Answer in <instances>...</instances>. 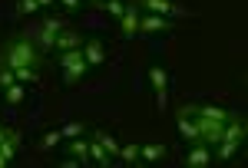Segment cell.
I'll list each match as a JSON object with an SVG mask.
<instances>
[{
	"label": "cell",
	"instance_id": "obj_1",
	"mask_svg": "<svg viewBox=\"0 0 248 168\" xmlns=\"http://www.w3.org/2000/svg\"><path fill=\"white\" fill-rule=\"evenodd\" d=\"M0 66H10V70L30 66V70H40L43 66V53H37L27 37H10L0 46Z\"/></svg>",
	"mask_w": 248,
	"mask_h": 168
},
{
	"label": "cell",
	"instance_id": "obj_2",
	"mask_svg": "<svg viewBox=\"0 0 248 168\" xmlns=\"http://www.w3.org/2000/svg\"><path fill=\"white\" fill-rule=\"evenodd\" d=\"M60 70H63V83H66V86H77L79 79H83V76H86V70H90V66H86V59H83V50H63V53H60Z\"/></svg>",
	"mask_w": 248,
	"mask_h": 168
},
{
	"label": "cell",
	"instance_id": "obj_3",
	"mask_svg": "<svg viewBox=\"0 0 248 168\" xmlns=\"http://www.w3.org/2000/svg\"><path fill=\"white\" fill-rule=\"evenodd\" d=\"M139 10H146V14H159V17H189V10H182V7H175L172 0H133Z\"/></svg>",
	"mask_w": 248,
	"mask_h": 168
},
{
	"label": "cell",
	"instance_id": "obj_4",
	"mask_svg": "<svg viewBox=\"0 0 248 168\" xmlns=\"http://www.w3.org/2000/svg\"><path fill=\"white\" fill-rule=\"evenodd\" d=\"M63 27H66L63 17H46L43 20V30H40V53H50V50H53V40L60 37Z\"/></svg>",
	"mask_w": 248,
	"mask_h": 168
},
{
	"label": "cell",
	"instance_id": "obj_5",
	"mask_svg": "<svg viewBox=\"0 0 248 168\" xmlns=\"http://www.w3.org/2000/svg\"><path fill=\"white\" fill-rule=\"evenodd\" d=\"M215 158H212V145H205V142H192V152L186 155V165L189 168H205L212 165Z\"/></svg>",
	"mask_w": 248,
	"mask_h": 168
},
{
	"label": "cell",
	"instance_id": "obj_6",
	"mask_svg": "<svg viewBox=\"0 0 248 168\" xmlns=\"http://www.w3.org/2000/svg\"><path fill=\"white\" fill-rule=\"evenodd\" d=\"M139 33H169V17L139 14Z\"/></svg>",
	"mask_w": 248,
	"mask_h": 168
},
{
	"label": "cell",
	"instance_id": "obj_7",
	"mask_svg": "<svg viewBox=\"0 0 248 168\" xmlns=\"http://www.w3.org/2000/svg\"><path fill=\"white\" fill-rule=\"evenodd\" d=\"M119 33H123V37L139 33V7H136V3H126V10H123V17H119Z\"/></svg>",
	"mask_w": 248,
	"mask_h": 168
},
{
	"label": "cell",
	"instance_id": "obj_8",
	"mask_svg": "<svg viewBox=\"0 0 248 168\" xmlns=\"http://www.w3.org/2000/svg\"><path fill=\"white\" fill-rule=\"evenodd\" d=\"M79 50H83V59H86V66H103V63H106V50H103V43H99L96 37H93V40H86Z\"/></svg>",
	"mask_w": 248,
	"mask_h": 168
},
{
	"label": "cell",
	"instance_id": "obj_9",
	"mask_svg": "<svg viewBox=\"0 0 248 168\" xmlns=\"http://www.w3.org/2000/svg\"><path fill=\"white\" fill-rule=\"evenodd\" d=\"M149 83H153V89H155V102H159V109H162V106H166V86H169L166 70L153 66V70H149Z\"/></svg>",
	"mask_w": 248,
	"mask_h": 168
},
{
	"label": "cell",
	"instance_id": "obj_10",
	"mask_svg": "<svg viewBox=\"0 0 248 168\" xmlns=\"http://www.w3.org/2000/svg\"><path fill=\"white\" fill-rule=\"evenodd\" d=\"M77 46H83V40H79V33L70 30V27H63L60 37L53 40V50H57V53H63V50H77Z\"/></svg>",
	"mask_w": 248,
	"mask_h": 168
},
{
	"label": "cell",
	"instance_id": "obj_11",
	"mask_svg": "<svg viewBox=\"0 0 248 168\" xmlns=\"http://www.w3.org/2000/svg\"><path fill=\"white\" fill-rule=\"evenodd\" d=\"M238 149H242V142H218L215 152H212V158H215V162H232V158L238 155Z\"/></svg>",
	"mask_w": 248,
	"mask_h": 168
},
{
	"label": "cell",
	"instance_id": "obj_12",
	"mask_svg": "<svg viewBox=\"0 0 248 168\" xmlns=\"http://www.w3.org/2000/svg\"><path fill=\"white\" fill-rule=\"evenodd\" d=\"M179 119V135L186 142H199V129H195V119L192 115H175Z\"/></svg>",
	"mask_w": 248,
	"mask_h": 168
},
{
	"label": "cell",
	"instance_id": "obj_13",
	"mask_svg": "<svg viewBox=\"0 0 248 168\" xmlns=\"http://www.w3.org/2000/svg\"><path fill=\"white\" fill-rule=\"evenodd\" d=\"M90 162H96V165H109V155H106L103 142L96 139L93 132H90Z\"/></svg>",
	"mask_w": 248,
	"mask_h": 168
},
{
	"label": "cell",
	"instance_id": "obj_14",
	"mask_svg": "<svg viewBox=\"0 0 248 168\" xmlns=\"http://www.w3.org/2000/svg\"><path fill=\"white\" fill-rule=\"evenodd\" d=\"M162 155H166V145H155V142L139 145V162H159Z\"/></svg>",
	"mask_w": 248,
	"mask_h": 168
},
{
	"label": "cell",
	"instance_id": "obj_15",
	"mask_svg": "<svg viewBox=\"0 0 248 168\" xmlns=\"http://www.w3.org/2000/svg\"><path fill=\"white\" fill-rule=\"evenodd\" d=\"M70 152L79 158V165L83 162H90V142L83 139V135H77V139H70Z\"/></svg>",
	"mask_w": 248,
	"mask_h": 168
},
{
	"label": "cell",
	"instance_id": "obj_16",
	"mask_svg": "<svg viewBox=\"0 0 248 168\" xmlns=\"http://www.w3.org/2000/svg\"><path fill=\"white\" fill-rule=\"evenodd\" d=\"M96 139H99V142H103V149H106V155H119V142H116L113 135H109V132H93Z\"/></svg>",
	"mask_w": 248,
	"mask_h": 168
},
{
	"label": "cell",
	"instance_id": "obj_17",
	"mask_svg": "<svg viewBox=\"0 0 248 168\" xmlns=\"http://www.w3.org/2000/svg\"><path fill=\"white\" fill-rule=\"evenodd\" d=\"M3 93H7V102H23V96H27V86H23V83H14V86H7Z\"/></svg>",
	"mask_w": 248,
	"mask_h": 168
},
{
	"label": "cell",
	"instance_id": "obj_18",
	"mask_svg": "<svg viewBox=\"0 0 248 168\" xmlns=\"http://www.w3.org/2000/svg\"><path fill=\"white\" fill-rule=\"evenodd\" d=\"M119 158L126 165H136L139 162V145H119Z\"/></svg>",
	"mask_w": 248,
	"mask_h": 168
},
{
	"label": "cell",
	"instance_id": "obj_19",
	"mask_svg": "<svg viewBox=\"0 0 248 168\" xmlns=\"http://www.w3.org/2000/svg\"><path fill=\"white\" fill-rule=\"evenodd\" d=\"M86 126H83V122H70V126H63V129H60V135H63V139H77V135H86Z\"/></svg>",
	"mask_w": 248,
	"mask_h": 168
},
{
	"label": "cell",
	"instance_id": "obj_20",
	"mask_svg": "<svg viewBox=\"0 0 248 168\" xmlns=\"http://www.w3.org/2000/svg\"><path fill=\"white\" fill-rule=\"evenodd\" d=\"M14 83H17V76H14V70H10V66H0V89L14 86Z\"/></svg>",
	"mask_w": 248,
	"mask_h": 168
},
{
	"label": "cell",
	"instance_id": "obj_21",
	"mask_svg": "<svg viewBox=\"0 0 248 168\" xmlns=\"http://www.w3.org/2000/svg\"><path fill=\"white\" fill-rule=\"evenodd\" d=\"M99 7H106L113 17H123V10H126V3H123V0H103Z\"/></svg>",
	"mask_w": 248,
	"mask_h": 168
},
{
	"label": "cell",
	"instance_id": "obj_22",
	"mask_svg": "<svg viewBox=\"0 0 248 168\" xmlns=\"http://www.w3.org/2000/svg\"><path fill=\"white\" fill-rule=\"evenodd\" d=\"M33 10H40L37 0H20V3H17V14H23V17H30Z\"/></svg>",
	"mask_w": 248,
	"mask_h": 168
},
{
	"label": "cell",
	"instance_id": "obj_23",
	"mask_svg": "<svg viewBox=\"0 0 248 168\" xmlns=\"http://www.w3.org/2000/svg\"><path fill=\"white\" fill-rule=\"evenodd\" d=\"M60 139H63V135H60V132H46V135H43V142H40V145H43V149H53V145H60Z\"/></svg>",
	"mask_w": 248,
	"mask_h": 168
},
{
	"label": "cell",
	"instance_id": "obj_24",
	"mask_svg": "<svg viewBox=\"0 0 248 168\" xmlns=\"http://www.w3.org/2000/svg\"><path fill=\"white\" fill-rule=\"evenodd\" d=\"M60 3H63L66 10H79V7H83V0H60Z\"/></svg>",
	"mask_w": 248,
	"mask_h": 168
},
{
	"label": "cell",
	"instance_id": "obj_25",
	"mask_svg": "<svg viewBox=\"0 0 248 168\" xmlns=\"http://www.w3.org/2000/svg\"><path fill=\"white\" fill-rule=\"evenodd\" d=\"M10 132H14V129H7V126H0V142H7V139H10Z\"/></svg>",
	"mask_w": 248,
	"mask_h": 168
},
{
	"label": "cell",
	"instance_id": "obj_26",
	"mask_svg": "<svg viewBox=\"0 0 248 168\" xmlns=\"http://www.w3.org/2000/svg\"><path fill=\"white\" fill-rule=\"evenodd\" d=\"M40 7H53V0H37Z\"/></svg>",
	"mask_w": 248,
	"mask_h": 168
},
{
	"label": "cell",
	"instance_id": "obj_27",
	"mask_svg": "<svg viewBox=\"0 0 248 168\" xmlns=\"http://www.w3.org/2000/svg\"><path fill=\"white\" fill-rule=\"evenodd\" d=\"M7 165H10V162H7V158H3V155H0V168H7Z\"/></svg>",
	"mask_w": 248,
	"mask_h": 168
}]
</instances>
